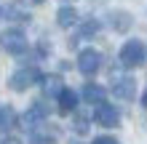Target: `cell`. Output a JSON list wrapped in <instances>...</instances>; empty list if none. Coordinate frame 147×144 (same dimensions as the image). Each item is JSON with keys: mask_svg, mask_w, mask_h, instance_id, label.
Instances as JSON below:
<instances>
[{"mask_svg": "<svg viewBox=\"0 0 147 144\" xmlns=\"http://www.w3.org/2000/svg\"><path fill=\"white\" fill-rule=\"evenodd\" d=\"M30 139H32V144H54V136H51V133H40V125L30 131Z\"/></svg>", "mask_w": 147, "mask_h": 144, "instance_id": "cell-14", "label": "cell"}, {"mask_svg": "<svg viewBox=\"0 0 147 144\" xmlns=\"http://www.w3.org/2000/svg\"><path fill=\"white\" fill-rule=\"evenodd\" d=\"M43 88H46L48 96H59L64 86H62V80H59V78H43Z\"/></svg>", "mask_w": 147, "mask_h": 144, "instance_id": "cell-13", "label": "cell"}, {"mask_svg": "<svg viewBox=\"0 0 147 144\" xmlns=\"http://www.w3.org/2000/svg\"><path fill=\"white\" fill-rule=\"evenodd\" d=\"M112 94H115L118 99L131 101L134 94H136V83L131 78H115V80H112Z\"/></svg>", "mask_w": 147, "mask_h": 144, "instance_id": "cell-7", "label": "cell"}, {"mask_svg": "<svg viewBox=\"0 0 147 144\" xmlns=\"http://www.w3.org/2000/svg\"><path fill=\"white\" fill-rule=\"evenodd\" d=\"M147 59V48L142 40H128V43H123V48H120L118 54V62L126 67V70H134V67H142Z\"/></svg>", "mask_w": 147, "mask_h": 144, "instance_id": "cell-1", "label": "cell"}, {"mask_svg": "<svg viewBox=\"0 0 147 144\" xmlns=\"http://www.w3.org/2000/svg\"><path fill=\"white\" fill-rule=\"evenodd\" d=\"M94 144H120V141L112 139V136H96V139H94Z\"/></svg>", "mask_w": 147, "mask_h": 144, "instance_id": "cell-17", "label": "cell"}, {"mask_svg": "<svg viewBox=\"0 0 147 144\" xmlns=\"http://www.w3.org/2000/svg\"><path fill=\"white\" fill-rule=\"evenodd\" d=\"M99 64H102V54L96 48H83L80 54H78V70L83 75H88V78L99 70Z\"/></svg>", "mask_w": 147, "mask_h": 144, "instance_id": "cell-3", "label": "cell"}, {"mask_svg": "<svg viewBox=\"0 0 147 144\" xmlns=\"http://www.w3.org/2000/svg\"><path fill=\"white\" fill-rule=\"evenodd\" d=\"M16 123V112L11 107H5V104H0V133H5L11 125Z\"/></svg>", "mask_w": 147, "mask_h": 144, "instance_id": "cell-12", "label": "cell"}, {"mask_svg": "<svg viewBox=\"0 0 147 144\" xmlns=\"http://www.w3.org/2000/svg\"><path fill=\"white\" fill-rule=\"evenodd\" d=\"M94 120H96L99 125H105V128H115L118 120H120V115H118V109L112 107V104H105V101H99L96 109H94Z\"/></svg>", "mask_w": 147, "mask_h": 144, "instance_id": "cell-5", "label": "cell"}, {"mask_svg": "<svg viewBox=\"0 0 147 144\" xmlns=\"http://www.w3.org/2000/svg\"><path fill=\"white\" fill-rule=\"evenodd\" d=\"M70 144H78V141H70Z\"/></svg>", "mask_w": 147, "mask_h": 144, "instance_id": "cell-20", "label": "cell"}, {"mask_svg": "<svg viewBox=\"0 0 147 144\" xmlns=\"http://www.w3.org/2000/svg\"><path fill=\"white\" fill-rule=\"evenodd\" d=\"M75 131H78V133H86V131H88V125H86V117H78V120H75Z\"/></svg>", "mask_w": 147, "mask_h": 144, "instance_id": "cell-16", "label": "cell"}, {"mask_svg": "<svg viewBox=\"0 0 147 144\" xmlns=\"http://www.w3.org/2000/svg\"><path fill=\"white\" fill-rule=\"evenodd\" d=\"M142 107L147 109V88H144V94H142Z\"/></svg>", "mask_w": 147, "mask_h": 144, "instance_id": "cell-19", "label": "cell"}, {"mask_svg": "<svg viewBox=\"0 0 147 144\" xmlns=\"http://www.w3.org/2000/svg\"><path fill=\"white\" fill-rule=\"evenodd\" d=\"M56 21H59V27H72V24L78 21V11L70 5H64V8H59V13H56Z\"/></svg>", "mask_w": 147, "mask_h": 144, "instance_id": "cell-10", "label": "cell"}, {"mask_svg": "<svg viewBox=\"0 0 147 144\" xmlns=\"http://www.w3.org/2000/svg\"><path fill=\"white\" fill-rule=\"evenodd\" d=\"M107 19H110V27L118 29V32H126L131 27V13H126V11H112Z\"/></svg>", "mask_w": 147, "mask_h": 144, "instance_id": "cell-8", "label": "cell"}, {"mask_svg": "<svg viewBox=\"0 0 147 144\" xmlns=\"http://www.w3.org/2000/svg\"><path fill=\"white\" fill-rule=\"evenodd\" d=\"M38 80H43L40 70H35V67H24V70H16V72L11 75L8 86H11L13 91H27L30 86H35Z\"/></svg>", "mask_w": 147, "mask_h": 144, "instance_id": "cell-2", "label": "cell"}, {"mask_svg": "<svg viewBox=\"0 0 147 144\" xmlns=\"http://www.w3.org/2000/svg\"><path fill=\"white\" fill-rule=\"evenodd\" d=\"M96 29H99V21H96V19H88V21H83L80 27H78V35H80V38H88V35H94Z\"/></svg>", "mask_w": 147, "mask_h": 144, "instance_id": "cell-15", "label": "cell"}, {"mask_svg": "<svg viewBox=\"0 0 147 144\" xmlns=\"http://www.w3.org/2000/svg\"><path fill=\"white\" fill-rule=\"evenodd\" d=\"M46 115H48L46 104H35V107H30L27 112H24V117H22V125H24L27 131H32V128H38V125H43Z\"/></svg>", "mask_w": 147, "mask_h": 144, "instance_id": "cell-6", "label": "cell"}, {"mask_svg": "<svg viewBox=\"0 0 147 144\" xmlns=\"http://www.w3.org/2000/svg\"><path fill=\"white\" fill-rule=\"evenodd\" d=\"M78 107V94L72 88H62V94H59V109L62 112H72Z\"/></svg>", "mask_w": 147, "mask_h": 144, "instance_id": "cell-9", "label": "cell"}, {"mask_svg": "<svg viewBox=\"0 0 147 144\" xmlns=\"http://www.w3.org/2000/svg\"><path fill=\"white\" fill-rule=\"evenodd\" d=\"M3 144H22V141H19V139H13V136H8V139H5Z\"/></svg>", "mask_w": 147, "mask_h": 144, "instance_id": "cell-18", "label": "cell"}, {"mask_svg": "<svg viewBox=\"0 0 147 144\" xmlns=\"http://www.w3.org/2000/svg\"><path fill=\"white\" fill-rule=\"evenodd\" d=\"M35 3H40V0H35Z\"/></svg>", "mask_w": 147, "mask_h": 144, "instance_id": "cell-21", "label": "cell"}, {"mask_svg": "<svg viewBox=\"0 0 147 144\" xmlns=\"http://www.w3.org/2000/svg\"><path fill=\"white\" fill-rule=\"evenodd\" d=\"M83 99L88 101V104H99V101H105V88H102V86H94V83H88V86L83 88Z\"/></svg>", "mask_w": 147, "mask_h": 144, "instance_id": "cell-11", "label": "cell"}, {"mask_svg": "<svg viewBox=\"0 0 147 144\" xmlns=\"http://www.w3.org/2000/svg\"><path fill=\"white\" fill-rule=\"evenodd\" d=\"M3 48L8 51V54H13V56H19L27 51V38H24V32L22 29H5L3 32Z\"/></svg>", "mask_w": 147, "mask_h": 144, "instance_id": "cell-4", "label": "cell"}]
</instances>
